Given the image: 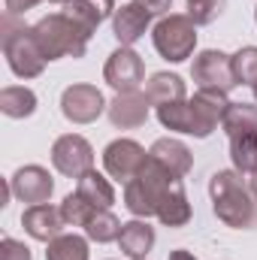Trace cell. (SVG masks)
I'll use <instances>...</instances> for the list:
<instances>
[{"label":"cell","mask_w":257,"mask_h":260,"mask_svg":"<svg viewBox=\"0 0 257 260\" xmlns=\"http://www.w3.org/2000/svg\"><path fill=\"white\" fill-rule=\"evenodd\" d=\"M121 227H124V224H118V218H115L112 212H106V209H97L94 218L85 224L88 236L97 239V242H112V239H118V236H121Z\"/></svg>","instance_id":"23"},{"label":"cell","mask_w":257,"mask_h":260,"mask_svg":"<svg viewBox=\"0 0 257 260\" xmlns=\"http://www.w3.org/2000/svg\"><path fill=\"white\" fill-rule=\"evenodd\" d=\"M34 37L46 55V61H58L64 55H73V58H82L85 55V43H88V30L82 24H76L67 12H58V15H49L43 21H37L34 27Z\"/></svg>","instance_id":"1"},{"label":"cell","mask_w":257,"mask_h":260,"mask_svg":"<svg viewBox=\"0 0 257 260\" xmlns=\"http://www.w3.org/2000/svg\"><path fill=\"white\" fill-rule=\"evenodd\" d=\"M21 224H24V230H27L34 239L52 242V239L61 236V230H64L67 221H64V212H61V209L43 203V206H30V209L21 215Z\"/></svg>","instance_id":"11"},{"label":"cell","mask_w":257,"mask_h":260,"mask_svg":"<svg viewBox=\"0 0 257 260\" xmlns=\"http://www.w3.org/2000/svg\"><path fill=\"white\" fill-rule=\"evenodd\" d=\"M224 127L233 136H242L248 130L257 127V106H248V103H230L227 112H224Z\"/></svg>","instance_id":"22"},{"label":"cell","mask_w":257,"mask_h":260,"mask_svg":"<svg viewBox=\"0 0 257 260\" xmlns=\"http://www.w3.org/2000/svg\"><path fill=\"white\" fill-rule=\"evenodd\" d=\"M0 260H30V251H27V245H21V242L6 236L0 242Z\"/></svg>","instance_id":"28"},{"label":"cell","mask_w":257,"mask_h":260,"mask_svg":"<svg viewBox=\"0 0 257 260\" xmlns=\"http://www.w3.org/2000/svg\"><path fill=\"white\" fill-rule=\"evenodd\" d=\"M197 46V34H194V21L185 15H170L154 27V49L167 58V61H185Z\"/></svg>","instance_id":"4"},{"label":"cell","mask_w":257,"mask_h":260,"mask_svg":"<svg viewBox=\"0 0 257 260\" xmlns=\"http://www.w3.org/2000/svg\"><path fill=\"white\" fill-rule=\"evenodd\" d=\"M61 212H64V221H67V224H82V227H85V224L94 218L97 206H91L85 197L76 191V194H70L64 203H61Z\"/></svg>","instance_id":"25"},{"label":"cell","mask_w":257,"mask_h":260,"mask_svg":"<svg viewBox=\"0 0 257 260\" xmlns=\"http://www.w3.org/2000/svg\"><path fill=\"white\" fill-rule=\"evenodd\" d=\"M148 157H154L164 170H170L176 179H182L188 170H191V151L182 145V142H173V139H160L154 142V148L148 151Z\"/></svg>","instance_id":"13"},{"label":"cell","mask_w":257,"mask_h":260,"mask_svg":"<svg viewBox=\"0 0 257 260\" xmlns=\"http://www.w3.org/2000/svg\"><path fill=\"white\" fill-rule=\"evenodd\" d=\"M157 218L164 224H170V227H179V224H185L191 218V209H188V200H185V191H182V182L164 197V203L157 209Z\"/></svg>","instance_id":"21"},{"label":"cell","mask_w":257,"mask_h":260,"mask_svg":"<svg viewBox=\"0 0 257 260\" xmlns=\"http://www.w3.org/2000/svg\"><path fill=\"white\" fill-rule=\"evenodd\" d=\"M212 200H215V212L221 221H227L230 227H248L254 218V203L248 191L242 188V182L236 179V173H218L212 176Z\"/></svg>","instance_id":"3"},{"label":"cell","mask_w":257,"mask_h":260,"mask_svg":"<svg viewBox=\"0 0 257 260\" xmlns=\"http://www.w3.org/2000/svg\"><path fill=\"white\" fill-rule=\"evenodd\" d=\"M3 52H6V61L12 67V73L21 79H34L46 67V55H43L34 30L18 24L12 12L3 15Z\"/></svg>","instance_id":"2"},{"label":"cell","mask_w":257,"mask_h":260,"mask_svg":"<svg viewBox=\"0 0 257 260\" xmlns=\"http://www.w3.org/2000/svg\"><path fill=\"white\" fill-rule=\"evenodd\" d=\"M52 176L43 170V167H21L15 176H12V194L30 206H43L49 203L52 197Z\"/></svg>","instance_id":"10"},{"label":"cell","mask_w":257,"mask_h":260,"mask_svg":"<svg viewBox=\"0 0 257 260\" xmlns=\"http://www.w3.org/2000/svg\"><path fill=\"white\" fill-rule=\"evenodd\" d=\"M106 82L115 91H121V94H133L139 88V82H142V61H139V55L130 52V49H118L109 58V64H106Z\"/></svg>","instance_id":"9"},{"label":"cell","mask_w":257,"mask_h":260,"mask_svg":"<svg viewBox=\"0 0 257 260\" xmlns=\"http://www.w3.org/2000/svg\"><path fill=\"white\" fill-rule=\"evenodd\" d=\"M61 109H64V115L70 121L88 124L103 112V94L97 88H91V85H73L61 97Z\"/></svg>","instance_id":"8"},{"label":"cell","mask_w":257,"mask_h":260,"mask_svg":"<svg viewBox=\"0 0 257 260\" xmlns=\"http://www.w3.org/2000/svg\"><path fill=\"white\" fill-rule=\"evenodd\" d=\"M154 106H170V103H179L185 100V85L179 76H170V73H154L151 82H148V94H145Z\"/></svg>","instance_id":"17"},{"label":"cell","mask_w":257,"mask_h":260,"mask_svg":"<svg viewBox=\"0 0 257 260\" xmlns=\"http://www.w3.org/2000/svg\"><path fill=\"white\" fill-rule=\"evenodd\" d=\"M230 64L236 82H248V85L257 82V49H242L236 58H230Z\"/></svg>","instance_id":"26"},{"label":"cell","mask_w":257,"mask_h":260,"mask_svg":"<svg viewBox=\"0 0 257 260\" xmlns=\"http://www.w3.org/2000/svg\"><path fill=\"white\" fill-rule=\"evenodd\" d=\"M0 109L9 118H24V115H30L37 109V97L24 85H12V88H3L0 91Z\"/></svg>","instance_id":"18"},{"label":"cell","mask_w":257,"mask_h":260,"mask_svg":"<svg viewBox=\"0 0 257 260\" xmlns=\"http://www.w3.org/2000/svg\"><path fill=\"white\" fill-rule=\"evenodd\" d=\"M254 97H257V82H254Z\"/></svg>","instance_id":"33"},{"label":"cell","mask_w":257,"mask_h":260,"mask_svg":"<svg viewBox=\"0 0 257 260\" xmlns=\"http://www.w3.org/2000/svg\"><path fill=\"white\" fill-rule=\"evenodd\" d=\"M52 164L58 167V173H64L70 179H82L85 173H91L94 151H91V145H88L82 136L70 133V136H61V139L55 142V148H52Z\"/></svg>","instance_id":"5"},{"label":"cell","mask_w":257,"mask_h":260,"mask_svg":"<svg viewBox=\"0 0 257 260\" xmlns=\"http://www.w3.org/2000/svg\"><path fill=\"white\" fill-rule=\"evenodd\" d=\"M188 9H191L194 24H209L224 9V0H188Z\"/></svg>","instance_id":"27"},{"label":"cell","mask_w":257,"mask_h":260,"mask_svg":"<svg viewBox=\"0 0 257 260\" xmlns=\"http://www.w3.org/2000/svg\"><path fill=\"white\" fill-rule=\"evenodd\" d=\"M170 260H197L194 254H188V251H173L170 254Z\"/></svg>","instance_id":"31"},{"label":"cell","mask_w":257,"mask_h":260,"mask_svg":"<svg viewBox=\"0 0 257 260\" xmlns=\"http://www.w3.org/2000/svg\"><path fill=\"white\" fill-rule=\"evenodd\" d=\"M230 151H233L236 170L257 173V127L248 130V133H242V136H233L230 139Z\"/></svg>","instance_id":"20"},{"label":"cell","mask_w":257,"mask_h":260,"mask_svg":"<svg viewBox=\"0 0 257 260\" xmlns=\"http://www.w3.org/2000/svg\"><path fill=\"white\" fill-rule=\"evenodd\" d=\"M64 12L76 21V24H82V27L91 34V30L112 12V0H67Z\"/></svg>","instance_id":"15"},{"label":"cell","mask_w":257,"mask_h":260,"mask_svg":"<svg viewBox=\"0 0 257 260\" xmlns=\"http://www.w3.org/2000/svg\"><path fill=\"white\" fill-rule=\"evenodd\" d=\"M118 242H121V251L127 254V257H145L148 254V248L154 245V230L148 227V224H142V221H130L121 227V236H118Z\"/></svg>","instance_id":"16"},{"label":"cell","mask_w":257,"mask_h":260,"mask_svg":"<svg viewBox=\"0 0 257 260\" xmlns=\"http://www.w3.org/2000/svg\"><path fill=\"white\" fill-rule=\"evenodd\" d=\"M194 79L200 82L203 91H230L236 85V76H233V64L227 55L221 52H203L197 61H194Z\"/></svg>","instance_id":"6"},{"label":"cell","mask_w":257,"mask_h":260,"mask_svg":"<svg viewBox=\"0 0 257 260\" xmlns=\"http://www.w3.org/2000/svg\"><path fill=\"white\" fill-rule=\"evenodd\" d=\"M251 188H254V194H257V173H254V179H251Z\"/></svg>","instance_id":"32"},{"label":"cell","mask_w":257,"mask_h":260,"mask_svg":"<svg viewBox=\"0 0 257 260\" xmlns=\"http://www.w3.org/2000/svg\"><path fill=\"white\" fill-rule=\"evenodd\" d=\"M76 191L85 197L91 206H97V209H109V206H112V200H115L112 188H109V182H106L103 176H97L94 170H91V173H85V176L79 179V188H76Z\"/></svg>","instance_id":"19"},{"label":"cell","mask_w":257,"mask_h":260,"mask_svg":"<svg viewBox=\"0 0 257 260\" xmlns=\"http://www.w3.org/2000/svg\"><path fill=\"white\" fill-rule=\"evenodd\" d=\"M46 260H88V245L82 236H58L49 242Z\"/></svg>","instance_id":"24"},{"label":"cell","mask_w":257,"mask_h":260,"mask_svg":"<svg viewBox=\"0 0 257 260\" xmlns=\"http://www.w3.org/2000/svg\"><path fill=\"white\" fill-rule=\"evenodd\" d=\"M148 97H139V94H121L115 103H112V109H109V118H112V124H118V127H136V124H142L145 118H148Z\"/></svg>","instance_id":"14"},{"label":"cell","mask_w":257,"mask_h":260,"mask_svg":"<svg viewBox=\"0 0 257 260\" xmlns=\"http://www.w3.org/2000/svg\"><path fill=\"white\" fill-rule=\"evenodd\" d=\"M103 160H106L109 176H115L118 182H130V179L139 176V170L145 167L148 157H145V151H142L133 139H118V142H112V145L106 148Z\"/></svg>","instance_id":"7"},{"label":"cell","mask_w":257,"mask_h":260,"mask_svg":"<svg viewBox=\"0 0 257 260\" xmlns=\"http://www.w3.org/2000/svg\"><path fill=\"white\" fill-rule=\"evenodd\" d=\"M37 3H43V0H6V12L18 15V12H24V9L37 6ZM52 3H67V0H52Z\"/></svg>","instance_id":"29"},{"label":"cell","mask_w":257,"mask_h":260,"mask_svg":"<svg viewBox=\"0 0 257 260\" xmlns=\"http://www.w3.org/2000/svg\"><path fill=\"white\" fill-rule=\"evenodd\" d=\"M148 21H151V12H148L139 0H133V3L121 6V9L115 12V37H118L124 46H130V43H136V40L145 34Z\"/></svg>","instance_id":"12"},{"label":"cell","mask_w":257,"mask_h":260,"mask_svg":"<svg viewBox=\"0 0 257 260\" xmlns=\"http://www.w3.org/2000/svg\"><path fill=\"white\" fill-rule=\"evenodd\" d=\"M139 3H142L151 15H160V12H167V9H170V3H173V0H139Z\"/></svg>","instance_id":"30"}]
</instances>
